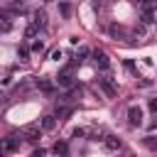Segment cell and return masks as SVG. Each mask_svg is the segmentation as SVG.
I'll list each match as a JSON object with an SVG mask.
<instances>
[{"label": "cell", "instance_id": "obj_4", "mask_svg": "<svg viewBox=\"0 0 157 157\" xmlns=\"http://www.w3.org/2000/svg\"><path fill=\"white\" fill-rule=\"evenodd\" d=\"M22 135H25V140H27V142H32V145H34V142H39V137H42V130H39L37 125H27V128L22 130Z\"/></svg>", "mask_w": 157, "mask_h": 157}, {"label": "cell", "instance_id": "obj_17", "mask_svg": "<svg viewBox=\"0 0 157 157\" xmlns=\"http://www.w3.org/2000/svg\"><path fill=\"white\" fill-rule=\"evenodd\" d=\"M108 32H110V37H120V34H123V29H120L118 25H110V27H108Z\"/></svg>", "mask_w": 157, "mask_h": 157}, {"label": "cell", "instance_id": "obj_2", "mask_svg": "<svg viewBox=\"0 0 157 157\" xmlns=\"http://www.w3.org/2000/svg\"><path fill=\"white\" fill-rule=\"evenodd\" d=\"M93 59H96V66H98L101 71H108V69H110V59H108V54H105V52L96 49V52H93Z\"/></svg>", "mask_w": 157, "mask_h": 157}, {"label": "cell", "instance_id": "obj_20", "mask_svg": "<svg viewBox=\"0 0 157 157\" xmlns=\"http://www.w3.org/2000/svg\"><path fill=\"white\" fill-rule=\"evenodd\" d=\"M10 10H12V12H25V5H22V2H15Z\"/></svg>", "mask_w": 157, "mask_h": 157}, {"label": "cell", "instance_id": "obj_3", "mask_svg": "<svg viewBox=\"0 0 157 157\" xmlns=\"http://www.w3.org/2000/svg\"><path fill=\"white\" fill-rule=\"evenodd\" d=\"M128 123H130L132 128L142 125V110H140L137 105H130V108H128Z\"/></svg>", "mask_w": 157, "mask_h": 157}, {"label": "cell", "instance_id": "obj_10", "mask_svg": "<svg viewBox=\"0 0 157 157\" xmlns=\"http://www.w3.org/2000/svg\"><path fill=\"white\" fill-rule=\"evenodd\" d=\"M103 142H105V147H108V150H113V152H115V150H120V140H118L115 135H105V137H103Z\"/></svg>", "mask_w": 157, "mask_h": 157}, {"label": "cell", "instance_id": "obj_11", "mask_svg": "<svg viewBox=\"0 0 157 157\" xmlns=\"http://www.w3.org/2000/svg\"><path fill=\"white\" fill-rule=\"evenodd\" d=\"M56 128V115H44L42 118V130H54Z\"/></svg>", "mask_w": 157, "mask_h": 157}, {"label": "cell", "instance_id": "obj_13", "mask_svg": "<svg viewBox=\"0 0 157 157\" xmlns=\"http://www.w3.org/2000/svg\"><path fill=\"white\" fill-rule=\"evenodd\" d=\"M142 145H145L147 150H152V152H157V137H155V135H150V137H145V140H142Z\"/></svg>", "mask_w": 157, "mask_h": 157}, {"label": "cell", "instance_id": "obj_5", "mask_svg": "<svg viewBox=\"0 0 157 157\" xmlns=\"http://www.w3.org/2000/svg\"><path fill=\"white\" fill-rule=\"evenodd\" d=\"M56 81H59V86H64V88H71L74 86V78H71V66H66L59 76H56Z\"/></svg>", "mask_w": 157, "mask_h": 157}, {"label": "cell", "instance_id": "obj_6", "mask_svg": "<svg viewBox=\"0 0 157 157\" xmlns=\"http://www.w3.org/2000/svg\"><path fill=\"white\" fill-rule=\"evenodd\" d=\"M98 86H101V88H103V93H105V96H110V98L118 93V86H115L110 78H98Z\"/></svg>", "mask_w": 157, "mask_h": 157}, {"label": "cell", "instance_id": "obj_15", "mask_svg": "<svg viewBox=\"0 0 157 157\" xmlns=\"http://www.w3.org/2000/svg\"><path fill=\"white\" fill-rule=\"evenodd\" d=\"M37 32H39V27H37V25H34V22H29V25H27V29H25V37H27V39H29V37H34V34H37Z\"/></svg>", "mask_w": 157, "mask_h": 157}, {"label": "cell", "instance_id": "obj_1", "mask_svg": "<svg viewBox=\"0 0 157 157\" xmlns=\"http://www.w3.org/2000/svg\"><path fill=\"white\" fill-rule=\"evenodd\" d=\"M20 150V137L17 135H7L5 140H0V152H17Z\"/></svg>", "mask_w": 157, "mask_h": 157}, {"label": "cell", "instance_id": "obj_25", "mask_svg": "<svg viewBox=\"0 0 157 157\" xmlns=\"http://www.w3.org/2000/svg\"><path fill=\"white\" fill-rule=\"evenodd\" d=\"M135 2H137V5H142V2H145V0H135Z\"/></svg>", "mask_w": 157, "mask_h": 157}, {"label": "cell", "instance_id": "obj_22", "mask_svg": "<svg viewBox=\"0 0 157 157\" xmlns=\"http://www.w3.org/2000/svg\"><path fill=\"white\" fill-rule=\"evenodd\" d=\"M42 49H44L42 42H34V44H32V52H42Z\"/></svg>", "mask_w": 157, "mask_h": 157}, {"label": "cell", "instance_id": "obj_21", "mask_svg": "<svg viewBox=\"0 0 157 157\" xmlns=\"http://www.w3.org/2000/svg\"><path fill=\"white\" fill-rule=\"evenodd\" d=\"M71 135H74V137H83V135H86V130H83V128H74V132H71Z\"/></svg>", "mask_w": 157, "mask_h": 157}, {"label": "cell", "instance_id": "obj_14", "mask_svg": "<svg viewBox=\"0 0 157 157\" xmlns=\"http://www.w3.org/2000/svg\"><path fill=\"white\" fill-rule=\"evenodd\" d=\"M17 56H20V61H27V59H29V49H27L25 44H20V47H17Z\"/></svg>", "mask_w": 157, "mask_h": 157}, {"label": "cell", "instance_id": "obj_16", "mask_svg": "<svg viewBox=\"0 0 157 157\" xmlns=\"http://www.w3.org/2000/svg\"><path fill=\"white\" fill-rule=\"evenodd\" d=\"M37 86H39L44 93H52V91H54V86H52L49 81H44V78H39V81H37Z\"/></svg>", "mask_w": 157, "mask_h": 157}, {"label": "cell", "instance_id": "obj_7", "mask_svg": "<svg viewBox=\"0 0 157 157\" xmlns=\"http://www.w3.org/2000/svg\"><path fill=\"white\" fill-rule=\"evenodd\" d=\"M74 110H76L74 105H56V113H54V115H56L59 120H66L69 115H74Z\"/></svg>", "mask_w": 157, "mask_h": 157}, {"label": "cell", "instance_id": "obj_24", "mask_svg": "<svg viewBox=\"0 0 157 157\" xmlns=\"http://www.w3.org/2000/svg\"><path fill=\"white\" fill-rule=\"evenodd\" d=\"M150 130H157V120H152V123H150Z\"/></svg>", "mask_w": 157, "mask_h": 157}, {"label": "cell", "instance_id": "obj_9", "mask_svg": "<svg viewBox=\"0 0 157 157\" xmlns=\"http://www.w3.org/2000/svg\"><path fill=\"white\" fill-rule=\"evenodd\" d=\"M12 29V17L7 12H0V32H10Z\"/></svg>", "mask_w": 157, "mask_h": 157}, {"label": "cell", "instance_id": "obj_18", "mask_svg": "<svg viewBox=\"0 0 157 157\" xmlns=\"http://www.w3.org/2000/svg\"><path fill=\"white\" fill-rule=\"evenodd\" d=\"M59 12H61L64 17H69V12H71V7H69L66 2H59Z\"/></svg>", "mask_w": 157, "mask_h": 157}, {"label": "cell", "instance_id": "obj_23", "mask_svg": "<svg viewBox=\"0 0 157 157\" xmlns=\"http://www.w3.org/2000/svg\"><path fill=\"white\" fill-rule=\"evenodd\" d=\"M52 59H54V61H59V59H61V52H59V49H56V52H52Z\"/></svg>", "mask_w": 157, "mask_h": 157}, {"label": "cell", "instance_id": "obj_12", "mask_svg": "<svg viewBox=\"0 0 157 157\" xmlns=\"http://www.w3.org/2000/svg\"><path fill=\"white\" fill-rule=\"evenodd\" d=\"M52 152H54V155H66V152H69V145H66V142H54Z\"/></svg>", "mask_w": 157, "mask_h": 157}, {"label": "cell", "instance_id": "obj_19", "mask_svg": "<svg viewBox=\"0 0 157 157\" xmlns=\"http://www.w3.org/2000/svg\"><path fill=\"white\" fill-rule=\"evenodd\" d=\"M147 108H150L152 113H157V98H150V101H147Z\"/></svg>", "mask_w": 157, "mask_h": 157}, {"label": "cell", "instance_id": "obj_8", "mask_svg": "<svg viewBox=\"0 0 157 157\" xmlns=\"http://www.w3.org/2000/svg\"><path fill=\"white\" fill-rule=\"evenodd\" d=\"M32 22H34L39 29H44V27H47V12H44V10H37V12L32 15Z\"/></svg>", "mask_w": 157, "mask_h": 157}]
</instances>
